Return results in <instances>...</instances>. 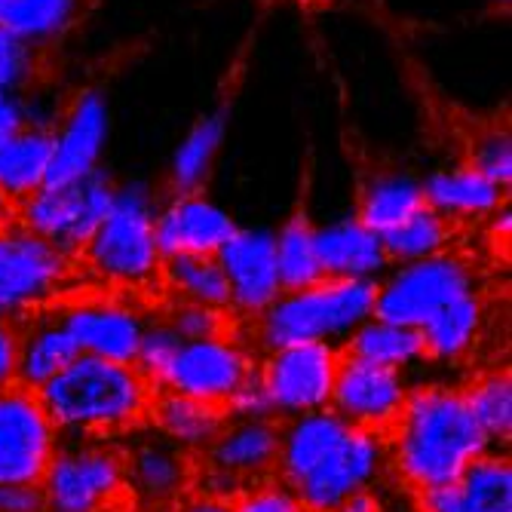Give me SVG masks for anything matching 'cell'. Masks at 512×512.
<instances>
[{
	"instance_id": "obj_1",
	"label": "cell",
	"mask_w": 512,
	"mask_h": 512,
	"mask_svg": "<svg viewBox=\"0 0 512 512\" xmlns=\"http://www.w3.org/2000/svg\"><path fill=\"white\" fill-rule=\"evenodd\" d=\"M393 430V467L414 491L457 482L491 445L463 393L451 387L411 390Z\"/></svg>"
},
{
	"instance_id": "obj_2",
	"label": "cell",
	"mask_w": 512,
	"mask_h": 512,
	"mask_svg": "<svg viewBox=\"0 0 512 512\" xmlns=\"http://www.w3.org/2000/svg\"><path fill=\"white\" fill-rule=\"evenodd\" d=\"M56 433L105 436L135 427L145 417L151 393L135 365L77 356L68 368L37 390Z\"/></svg>"
},
{
	"instance_id": "obj_3",
	"label": "cell",
	"mask_w": 512,
	"mask_h": 512,
	"mask_svg": "<svg viewBox=\"0 0 512 512\" xmlns=\"http://www.w3.org/2000/svg\"><path fill=\"white\" fill-rule=\"evenodd\" d=\"M375 292L378 283L365 279H319L307 289L283 292L261 313V344L267 350L292 344L335 347L375 316Z\"/></svg>"
},
{
	"instance_id": "obj_4",
	"label": "cell",
	"mask_w": 512,
	"mask_h": 512,
	"mask_svg": "<svg viewBox=\"0 0 512 512\" xmlns=\"http://www.w3.org/2000/svg\"><path fill=\"white\" fill-rule=\"evenodd\" d=\"M92 276L108 286L142 289L160 279L163 255L154 237V206L138 191H117L96 234L80 249Z\"/></svg>"
},
{
	"instance_id": "obj_5",
	"label": "cell",
	"mask_w": 512,
	"mask_h": 512,
	"mask_svg": "<svg viewBox=\"0 0 512 512\" xmlns=\"http://www.w3.org/2000/svg\"><path fill=\"white\" fill-rule=\"evenodd\" d=\"M117 191L102 175H86L74 184H43L19 203V227L46 240L65 255H74L96 234Z\"/></svg>"
},
{
	"instance_id": "obj_6",
	"label": "cell",
	"mask_w": 512,
	"mask_h": 512,
	"mask_svg": "<svg viewBox=\"0 0 512 512\" xmlns=\"http://www.w3.org/2000/svg\"><path fill=\"white\" fill-rule=\"evenodd\" d=\"M473 286V264L454 252L399 264L375 292V316L408 325V329H421L436 310L460 295H470Z\"/></svg>"
},
{
	"instance_id": "obj_7",
	"label": "cell",
	"mask_w": 512,
	"mask_h": 512,
	"mask_svg": "<svg viewBox=\"0 0 512 512\" xmlns=\"http://www.w3.org/2000/svg\"><path fill=\"white\" fill-rule=\"evenodd\" d=\"M126 488L123 457L96 442L56 448L40 479L43 500L53 512H105Z\"/></svg>"
},
{
	"instance_id": "obj_8",
	"label": "cell",
	"mask_w": 512,
	"mask_h": 512,
	"mask_svg": "<svg viewBox=\"0 0 512 512\" xmlns=\"http://www.w3.org/2000/svg\"><path fill=\"white\" fill-rule=\"evenodd\" d=\"M59 433L37 393L25 387L0 390V488L40 485L56 454Z\"/></svg>"
},
{
	"instance_id": "obj_9",
	"label": "cell",
	"mask_w": 512,
	"mask_h": 512,
	"mask_svg": "<svg viewBox=\"0 0 512 512\" xmlns=\"http://www.w3.org/2000/svg\"><path fill=\"white\" fill-rule=\"evenodd\" d=\"M338 362L341 356L332 344H292L270 350L258 378L273 414L301 417L329 408Z\"/></svg>"
},
{
	"instance_id": "obj_10",
	"label": "cell",
	"mask_w": 512,
	"mask_h": 512,
	"mask_svg": "<svg viewBox=\"0 0 512 512\" xmlns=\"http://www.w3.org/2000/svg\"><path fill=\"white\" fill-rule=\"evenodd\" d=\"M68 276V255L13 227L0 237V319L10 322L50 301Z\"/></svg>"
},
{
	"instance_id": "obj_11",
	"label": "cell",
	"mask_w": 512,
	"mask_h": 512,
	"mask_svg": "<svg viewBox=\"0 0 512 512\" xmlns=\"http://www.w3.org/2000/svg\"><path fill=\"white\" fill-rule=\"evenodd\" d=\"M252 375L249 353L224 335L203 341H181L175 359L169 362L160 384L169 393L191 396L206 405H227Z\"/></svg>"
},
{
	"instance_id": "obj_12",
	"label": "cell",
	"mask_w": 512,
	"mask_h": 512,
	"mask_svg": "<svg viewBox=\"0 0 512 512\" xmlns=\"http://www.w3.org/2000/svg\"><path fill=\"white\" fill-rule=\"evenodd\" d=\"M387 445L378 433L356 430L344 436V442L325 457L319 467L292 488L307 512H332L356 494H365L384 473Z\"/></svg>"
},
{
	"instance_id": "obj_13",
	"label": "cell",
	"mask_w": 512,
	"mask_h": 512,
	"mask_svg": "<svg viewBox=\"0 0 512 512\" xmlns=\"http://www.w3.org/2000/svg\"><path fill=\"white\" fill-rule=\"evenodd\" d=\"M405 399H408V384L402 378V371L371 365L353 356H344L338 362L329 408L344 424L368 433L390 430L399 421Z\"/></svg>"
},
{
	"instance_id": "obj_14",
	"label": "cell",
	"mask_w": 512,
	"mask_h": 512,
	"mask_svg": "<svg viewBox=\"0 0 512 512\" xmlns=\"http://www.w3.org/2000/svg\"><path fill=\"white\" fill-rule=\"evenodd\" d=\"M65 332L83 356L132 365L145 335V319L132 304L117 298H86L62 310Z\"/></svg>"
},
{
	"instance_id": "obj_15",
	"label": "cell",
	"mask_w": 512,
	"mask_h": 512,
	"mask_svg": "<svg viewBox=\"0 0 512 512\" xmlns=\"http://www.w3.org/2000/svg\"><path fill=\"white\" fill-rule=\"evenodd\" d=\"M218 264L227 276L230 286V307H237L246 316H261L279 295H283V283H279L276 270V249L273 234L267 230H234L221 249Z\"/></svg>"
},
{
	"instance_id": "obj_16",
	"label": "cell",
	"mask_w": 512,
	"mask_h": 512,
	"mask_svg": "<svg viewBox=\"0 0 512 512\" xmlns=\"http://www.w3.org/2000/svg\"><path fill=\"white\" fill-rule=\"evenodd\" d=\"M237 221L206 194H175L160 212H154L157 249L166 258L184 255H218L234 237Z\"/></svg>"
},
{
	"instance_id": "obj_17",
	"label": "cell",
	"mask_w": 512,
	"mask_h": 512,
	"mask_svg": "<svg viewBox=\"0 0 512 512\" xmlns=\"http://www.w3.org/2000/svg\"><path fill=\"white\" fill-rule=\"evenodd\" d=\"M105 142V108L96 92H77L53 117V160L43 184H74L96 172Z\"/></svg>"
},
{
	"instance_id": "obj_18",
	"label": "cell",
	"mask_w": 512,
	"mask_h": 512,
	"mask_svg": "<svg viewBox=\"0 0 512 512\" xmlns=\"http://www.w3.org/2000/svg\"><path fill=\"white\" fill-rule=\"evenodd\" d=\"M427 206L424 184L411 172L399 166H387L378 160H368L356 178V221L368 227L371 234L384 237L387 230L399 227L405 218L421 212Z\"/></svg>"
},
{
	"instance_id": "obj_19",
	"label": "cell",
	"mask_w": 512,
	"mask_h": 512,
	"mask_svg": "<svg viewBox=\"0 0 512 512\" xmlns=\"http://www.w3.org/2000/svg\"><path fill=\"white\" fill-rule=\"evenodd\" d=\"M424 512H512V467L500 454H482L457 482L421 491Z\"/></svg>"
},
{
	"instance_id": "obj_20",
	"label": "cell",
	"mask_w": 512,
	"mask_h": 512,
	"mask_svg": "<svg viewBox=\"0 0 512 512\" xmlns=\"http://www.w3.org/2000/svg\"><path fill=\"white\" fill-rule=\"evenodd\" d=\"M316 258L325 279H365V283H375V276L390 264L381 237L356 218L316 227Z\"/></svg>"
},
{
	"instance_id": "obj_21",
	"label": "cell",
	"mask_w": 512,
	"mask_h": 512,
	"mask_svg": "<svg viewBox=\"0 0 512 512\" xmlns=\"http://www.w3.org/2000/svg\"><path fill=\"white\" fill-rule=\"evenodd\" d=\"M421 184H424L427 206L454 224L491 218L494 212H500L506 206V191H509L463 163L436 169Z\"/></svg>"
},
{
	"instance_id": "obj_22",
	"label": "cell",
	"mask_w": 512,
	"mask_h": 512,
	"mask_svg": "<svg viewBox=\"0 0 512 512\" xmlns=\"http://www.w3.org/2000/svg\"><path fill=\"white\" fill-rule=\"evenodd\" d=\"M279 430L270 421H237L221 427L209 445V467L224 482L255 479L276 467Z\"/></svg>"
},
{
	"instance_id": "obj_23",
	"label": "cell",
	"mask_w": 512,
	"mask_h": 512,
	"mask_svg": "<svg viewBox=\"0 0 512 512\" xmlns=\"http://www.w3.org/2000/svg\"><path fill=\"white\" fill-rule=\"evenodd\" d=\"M347 433L350 424H344L332 408L292 417L286 433H279V457H276L286 485L298 488L344 442Z\"/></svg>"
},
{
	"instance_id": "obj_24",
	"label": "cell",
	"mask_w": 512,
	"mask_h": 512,
	"mask_svg": "<svg viewBox=\"0 0 512 512\" xmlns=\"http://www.w3.org/2000/svg\"><path fill=\"white\" fill-rule=\"evenodd\" d=\"M53 160V120L28 123L0 142V194L16 206L43 188Z\"/></svg>"
},
{
	"instance_id": "obj_25",
	"label": "cell",
	"mask_w": 512,
	"mask_h": 512,
	"mask_svg": "<svg viewBox=\"0 0 512 512\" xmlns=\"http://www.w3.org/2000/svg\"><path fill=\"white\" fill-rule=\"evenodd\" d=\"M126 463V485H132L135 497L148 506H163L181 497L188 485V460L181 448L166 439L138 442Z\"/></svg>"
},
{
	"instance_id": "obj_26",
	"label": "cell",
	"mask_w": 512,
	"mask_h": 512,
	"mask_svg": "<svg viewBox=\"0 0 512 512\" xmlns=\"http://www.w3.org/2000/svg\"><path fill=\"white\" fill-rule=\"evenodd\" d=\"M59 77V43L0 28V96L19 99Z\"/></svg>"
},
{
	"instance_id": "obj_27",
	"label": "cell",
	"mask_w": 512,
	"mask_h": 512,
	"mask_svg": "<svg viewBox=\"0 0 512 512\" xmlns=\"http://www.w3.org/2000/svg\"><path fill=\"white\" fill-rule=\"evenodd\" d=\"M482 325H485V307L476 298V292L454 298L417 329L424 341V356L436 362H460L479 344Z\"/></svg>"
},
{
	"instance_id": "obj_28",
	"label": "cell",
	"mask_w": 512,
	"mask_h": 512,
	"mask_svg": "<svg viewBox=\"0 0 512 512\" xmlns=\"http://www.w3.org/2000/svg\"><path fill=\"white\" fill-rule=\"evenodd\" d=\"M102 0H0V28L37 40H62L83 25Z\"/></svg>"
},
{
	"instance_id": "obj_29",
	"label": "cell",
	"mask_w": 512,
	"mask_h": 512,
	"mask_svg": "<svg viewBox=\"0 0 512 512\" xmlns=\"http://www.w3.org/2000/svg\"><path fill=\"white\" fill-rule=\"evenodd\" d=\"M80 356L74 338L65 332L62 322H37L19 338L16 356V381L19 387L37 393L50 384L62 368H68Z\"/></svg>"
},
{
	"instance_id": "obj_30",
	"label": "cell",
	"mask_w": 512,
	"mask_h": 512,
	"mask_svg": "<svg viewBox=\"0 0 512 512\" xmlns=\"http://www.w3.org/2000/svg\"><path fill=\"white\" fill-rule=\"evenodd\" d=\"M347 356L381 368L405 371L424 359V341L417 329L371 316L347 338Z\"/></svg>"
},
{
	"instance_id": "obj_31",
	"label": "cell",
	"mask_w": 512,
	"mask_h": 512,
	"mask_svg": "<svg viewBox=\"0 0 512 512\" xmlns=\"http://www.w3.org/2000/svg\"><path fill=\"white\" fill-rule=\"evenodd\" d=\"M273 249L283 292H298L325 279L316 258V227L304 206H298L292 218L279 227V234H273Z\"/></svg>"
},
{
	"instance_id": "obj_32",
	"label": "cell",
	"mask_w": 512,
	"mask_h": 512,
	"mask_svg": "<svg viewBox=\"0 0 512 512\" xmlns=\"http://www.w3.org/2000/svg\"><path fill=\"white\" fill-rule=\"evenodd\" d=\"M154 421L175 448H209L224 427L221 408L178 393L160 396L154 405Z\"/></svg>"
},
{
	"instance_id": "obj_33",
	"label": "cell",
	"mask_w": 512,
	"mask_h": 512,
	"mask_svg": "<svg viewBox=\"0 0 512 512\" xmlns=\"http://www.w3.org/2000/svg\"><path fill=\"white\" fill-rule=\"evenodd\" d=\"M160 276L178 301L203 304L212 310L230 307V286L215 255H184L166 258Z\"/></svg>"
},
{
	"instance_id": "obj_34",
	"label": "cell",
	"mask_w": 512,
	"mask_h": 512,
	"mask_svg": "<svg viewBox=\"0 0 512 512\" xmlns=\"http://www.w3.org/2000/svg\"><path fill=\"white\" fill-rule=\"evenodd\" d=\"M451 240H454V221L433 212L430 206L414 212L411 218H405L399 227L387 230L381 237L387 261H396V264H411V261L442 255L448 252Z\"/></svg>"
},
{
	"instance_id": "obj_35",
	"label": "cell",
	"mask_w": 512,
	"mask_h": 512,
	"mask_svg": "<svg viewBox=\"0 0 512 512\" xmlns=\"http://www.w3.org/2000/svg\"><path fill=\"white\" fill-rule=\"evenodd\" d=\"M224 135V120L221 117H203L184 138V145L178 148L172 169H169V184L175 194H197L212 169V160L218 154Z\"/></svg>"
},
{
	"instance_id": "obj_36",
	"label": "cell",
	"mask_w": 512,
	"mask_h": 512,
	"mask_svg": "<svg viewBox=\"0 0 512 512\" xmlns=\"http://www.w3.org/2000/svg\"><path fill=\"white\" fill-rule=\"evenodd\" d=\"M467 408L476 417V424L482 427V433L494 442V439H506L512 433V381L509 375H485L479 378L467 393Z\"/></svg>"
},
{
	"instance_id": "obj_37",
	"label": "cell",
	"mask_w": 512,
	"mask_h": 512,
	"mask_svg": "<svg viewBox=\"0 0 512 512\" xmlns=\"http://www.w3.org/2000/svg\"><path fill=\"white\" fill-rule=\"evenodd\" d=\"M181 347V338L169 329V325H145V335H142V344H138V353H135V368L142 371V378H154L160 381L166 375L169 362L175 359Z\"/></svg>"
},
{
	"instance_id": "obj_38",
	"label": "cell",
	"mask_w": 512,
	"mask_h": 512,
	"mask_svg": "<svg viewBox=\"0 0 512 512\" xmlns=\"http://www.w3.org/2000/svg\"><path fill=\"white\" fill-rule=\"evenodd\" d=\"M169 329L181 338V341H203V338H215L224 329V316L221 310L203 307V304H188V301H178L172 307L169 316Z\"/></svg>"
},
{
	"instance_id": "obj_39",
	"label": "cell",
	"mask_w": 512,
	"mask_h": 512,
	"mask_svg": "<svg viewBox=\"0 0 512 512\" xmlns=\"http://www.w3.org/2000/svg\"><path fill=\"white\" fill-rule=\"evenodd\" d=\"M234 512H307L298 494L286 482H267L255 485L240 494Z\"/></svg>"
},
{
	"instance_id": "obj_40",
	"label": "cell",
	"mask_w": 512,
	"mask_h": 512,
	"mask_svg": "<svg viewBox=\"0 0 512 512\" xmlns=\"http://www.w3.org/2000/svg\"><path fill=\"white\" fill-rule=\"evenodd\" d=\"M227 405H230V411L240 417V421H267V417L273 414L267 390H264L258 375H249Z\"/></svg>"
},
{
	"instance_id": "obj_41",
	"label": "cell",
	"mask_w": 512,
	"mask_h": 512,
	"mask_svg": "<svg viewBox=\"0 0 512 512\" xmlns=\"http://www.w3.org/2000/svg\"><path fill=\"white\" fill-rule=\"evenodd\" d=\"M46 506L40 485H4L0 488V512H40Z\"/></svg>"
},
{
	"instance_id": "obj_42",
	"label": "cell",
	"mask_w": 512,
	"mask_h": 512,
	"mask_svg": "<svg viewBox=\"0 0 512 512\" xmlns=\"http://www.w3.org/2000/svg\"><path fill=\"white\" fill-rule=\"evenodd\" d=\"M16 356H19V335L10 322L0 319V390L13 387L16 381Z\"/></svg>"
},
{
	"instance_id": "obj_43",
	"label": "cell",
	"mask_w": 512,
	"mask_h": 512,
	"mask_svg": "<svg viewBox=\"0 0 512 512\" xmlns=\"http://www.w3.org/2000/svg\"><path fill=\"white\" fill-rule=\"evenodd\" d=\"M28 123H34V120H28L22 114V108H19L16 99L0 96V142H4V138H10V135H16L19 129H25Z\"/></svg>"
},
{
	"instance_id": "obj_44",
	"label": "cell",
	"mask_w": 512,
	"mask_h": 512,
	"mask_svg": "<svg viewBox=\"0 0 512 512\" xmlns=\"http://www.w3.org/2000/svg\"><path fill=\"white\" fill-rule=\"evenodd\" d=\"M175 512H234V503H227L221 497H197V500L181 503Z\"/></svg>"
},
{
	"instance_id": "obj_45",
	"label": "cell",
	"mask_w": 512,
	"mask_h": 512,
	"mask_svg": "<svg viewBox=\"0 0 512 512\" xmlns=\"http://www.w3.org/2000/svg\"><path fill=\"white\" fill-rule=\"evenodd\" d=\"M332 512H384V509H381V500H378V497H371V494L365 491V494L350 497L347 503H341V506L332 509Z\"/></svg>"
},
{
	"instance_id": "obj_46",
	"label": "cell",
	"mask_w": 512,
	"mask_h": 512,
	"mask_svg": "<svg viewBox=\"0 0 512 512\" xmlns=\"http://www.w3.org/2000/svg\"><path fill=\"white\" fill-rule=\"evenodd\" d=\"M13 227H19V206L0 194V237H4L7 230H13Z\"/></svg>"
},
{
	"instance_id": "obj_47",
	"label": "cell",
	"mask_w": 512,
	"mask_h": 512,
	"mask_svg": "<svg viewBox=\"0 0 512 512\" xmlns=\"http://www.w3.org/2000/svg\"><path fill=\"white\" fill-rule=\"evenodd\" d=\"M40 512H53V509H40Z\"/></svg>"
}]
</instances>
